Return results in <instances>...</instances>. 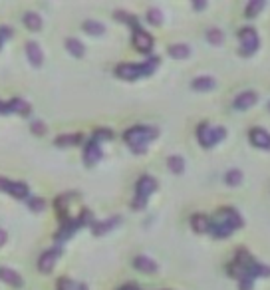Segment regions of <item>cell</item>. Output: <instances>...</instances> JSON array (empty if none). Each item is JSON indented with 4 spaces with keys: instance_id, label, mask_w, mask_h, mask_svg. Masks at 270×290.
<instances>
[{
    "instance_id": "1",
    "label": "cell",
    "mask_w": 270,
    "mask_h": 290,
    "mask_svg": "<svg viewBox=\"0 0 270 290\" xmlns=\"http://www.w3.org/2000/svg\"><path fill=\"white\" fill-rule=\"evenodd\" d=\"M157 135H159V127H155V125H133V127L125 129L123 139L133 153L141 155L147 151L149 141H153Z\"/></svg>"
},
{
    "instance_id": "2",
    "label": "cell",
    "mask_w": 270,
    "mask_h": 290,
    "mask_svg": "<svg viewBox=\"0 0 270 290\" xmlns=\"http://www.w3.org/2000/svg\"><path fill=\"white\" fill-rule=\"evenodd\" d=\"M159 66V58H149L147 62H123V64H118L116 66V76L121 78V80H127V82H133L141 76H149L155 72V68Z\"/></svg>"
},
{
    "instance_id": "3",
    "label": "cell",
    "mask_w": 270,
    "mask_h": 290,
    "mask_svg": "<svg viewBox=\"0 0 270 290\" xmlns=\"http://www.w3.org/2000/svg\"><path fill=\"white\" fill-rule=\"evenodd\" d=\"M157 191V179L153 175H141L135 183V197L131 201V209L133 211H141L147 205V199Z\"/></svg>"
},
{
    "instance_id": "4",
    "label": "cell",
    "mask_w": 270,
    "mask_h": 290,
    "mask_svg": "<svg viewBox=\"0 0 270 290\" xmlns=\"http://www.w3.org/2000/svg\"><path fill=\"white\" fill-rule=\"evenodd\" d=\"M227 137V127L223 125H210V123H201L197 127V139L203 147H214L217 143H221Z\"/></svg>"
},
{
    "instance_id": "5",
    "label": "cell",
    "mask_w": 270,
    "mask_h": 290,
    "mask_svg": "<svg viewBox=\"0 0 270 290\" xmlns=\"http://www.w3.org/2000/svg\"><path fill=\"white\" fill-rule=\"evenodd\" d=\"M239 38H240V54L242 56H250L258 50L260 46V40H258V34L254 28L250 26H244L239 30Z\"/></svg>"
},
{
    "instance_id": "6",
    "label": "cell",
    "mask_w": 270,
    "mask_h": 290,
    "mask_svg": "<svg viewBox=\"0 0 270 290\" xmlns=\"http://www.w3.org/2000/svg\"><path fill=\"white\" fill-rule=\"evenodd\" d=\"M0 191L6 193V195L14 197V199H26L30 195V189L26 183L22 181H10L6 177H0Z\"/></svg>"
},
{
    "instance_id": "7",
    "label": "cell",
    "mask_w": 270,
    "mask_h": 290,
    "mask_svg": "<svg viewBox=\"0 0 270 290\" xmlns=\"http://www.w3.org/2000/svg\"><path fill=\"white\" fill-rule=\"evenodd\" d=\"M60 255H62V247H60V245L44 251V253L40 255V259H38V270H40L42 274H50V272L54 270V266H56Z\"/></svg>"
},
{
    "instance_id": "8",
    "label": "cell",
    "mask_w": 270,
    "mask_h": 290,
    "mask_svg": "<svg viewBox=\"0 0 270 290\" xmlns=\"http://www.w3.org/2000/svg\"><path fill=\"white\" fill-rule=\"evenodd\" d=\"M131 44L137 52L141 54H151L153 50V36L149 32H145L141 26L133 30V36H131Z\"/></svg>"
},
{
    "instance_id": "9",
    "label": "cell",
    "mask_w": 270,
    "mask_h": 290,
    "mask_svg": "<svg viewBox=\"0 0 270 290\" xmlns=\"http://www.w3.org/2000/svg\"><path fill=\"white\" fill-rule=\"evenodd\" d=\"M101 157H103L101 141H97V139L91 137V139L86 143V147H84V163H86L88 167H91V165H95Z\"/></svg>"
},
{
    "instance_id": "10",
    "label": "cell",
    "mask_w": 270,
    "mask_h": 290,
    "mask_svg": "<svg viewBox=\"0 0 270 290\" xmlns=\"http://www.w3.org/2000/svg\"><path fill=\"white\" fill-rule=\"evenodd\" d=\"M248 139H250V143L254 145V147L270 151V133L264 127H252L248 131Z\"/></svg>"
},
{
    "instance_id": "11",
    "label": "cell",
    "mask_w": 270,
    "mask_h": 290,
    "mask_svg": "<svg viewBox=\"0 0 270 290\" xmlns=\"http://www.w3.org/2000/svg\"><path fill=\"white\" fill-rule=\"evenodd\" d=\"M217 219H221L223 223H227L233 231H235V229H240V227L244 225V223H242L240 213H239L237 209H233V207H223V209H219Z\"/></svg>"
},
{
    "instance_id": "12",
    "label": "cell",
    "mask_w": 270,
    "mask_h": 290,
    "mask_svg": "<svg viewBox=\"0 0 270 290\" xmlns=\"http://www.w3.org/2000/svg\"><path fill=\"white\" fill-rule=\"evenodd\" d=\"M256 102H258V93L252 91V89H246V91H240V93L237 95V98H235L233 108H235L237 112H244V110L252 108Z\"/></svg>"
},
{
    "instance_id": "13",
    "label": "cell",
    "mask_w": 270,
    "mask_h": 290,
    "mask_svg": "<svg viewBox=\"0 0 270 290\" xmlns=\"http://www.w3.org/2000/svg\"><path fill=\"white\" fill-rule=\"evenodd\" d=\"M0 280L6 282L8 286H14V288H22L24 286V278L10 266H0Z\"/></svg>"
},
{
    "instance_id": "14",
    "label": "cell",
    "mask_w": 270,
    "mask_h": 290,
    "mask_svg": "<svg viewBox=\"0 0 270 290\" xmlns=\"http://www.w3.org/2000/svg\"><path fill=\"white\" fill-rule=\"evenodd\" d=\"M120 221H121V217H110V219H103V221H93L91 223V232L93 234H97V236H101V234H105L107 231H112V229H116L118 225H120Z\"/></svg>"
},
{
    "instance_id": "15",
    "label": "cell",
    "mask_w": 270,
    "mask_h": 290,
    "mask_svg": "<svg viewBox=\"0 0 270 290\" xmlns=\"http://www.w3.org/2000/svg\"><path fill=\"white\" fill-rule=\"evenodd\" d=\"M26 56L34 68H40L44 64V52L38 42H26Z\"/></svg>"
},
{
    "instance_id": "16",
    "label": "cell",
    "mask_w": 270,
    "mask_h": 290,
    "mask_svg": "<svg viewBox=\"0 0 270 290\" xmlns=\"http://www.w3.org/2000/svg\"><path fill=\"white\" fill-rule=\"evenodd\" d=\"M133 266H135L137 270L145 272V274H155V272H159V264H157L153 259L145 257V255L135 257V259H133Z\"/></svg>"
},
{
    "instance_id": "17",
    "label": "cell",
    "mask_w": 270,
    "mask_h": 290,
    "mask_svg": "<svg viewBox=\"0 0 270 290\" xmlns=\"http://www.w3.org/2000/svg\"><path fill=\"white\" fill-rule=\"evenodd\" d=\"M6 110H8V114H18V116H30V112H32L30 104L22 98H12L10 102H6Z\"/></svg>"
},
{
    "instance_id": "18",
    "label": "cell",
    "mask_w": 270,
    "mask_h": 290,
    "mask_svg": "<svg viewBox=\"0 0 270 290\" xmlns=\"http://www.w3.org/2000/svg\"><path fill=\"white\" fill-rule=\"evenodd\" d=\"M214 236L217 238H229L231 234H233V229L227 225V223H223L221 219H214V221H210V229H209Z\"/></svg>"
},
{
    "instance_id": "19",
    "label": "cell",
    "mask_w": 270,
    "mask_h": 290,
    "mask_svg": "<svg viewBox=\"0 0 270 290\" xmlns=\"http://www.w3.org/2000/svg\"><path fill=\"white\" fill-rule=\"evenodd\" d=\"M167 54L171 56V58H175V60H185V58H189L191 56V46H187V44H171L169 48H167Z\"/></svg>"
},
{
    "instance_id": "20",
    "label": "cell",
    "mask_w": 270,
    "mask_h": 290,
    "mask_svg": "<svg viewBox=\"0 0 270 290\" xmlns=\"http://www.w3.org/2000/svg\"><path fill=\"white\" fill-rule=\"evenodd\" d=\"M191 229L195 232H207L210 229V219L207 215H203V213H195L191 217Z\"/></svg>"
},
{
    "instance_id": "21",
    "label": "cell",
    "mask_w": 270,
    "mask_h": 290,
    "mask_svg": "<svg viewBox=\"0 0 270 290\" xmlns=\"http://www.w3.org/2000/svg\"><path fill=\"white\" fill-rule=\"evenodd\" d=\"M84 141L82 133H64L56 137V145L58 147H72V145H80Z\"/></svg>"
},
{
    "instance_id": "22",
    "label": "cell",
    "mask_w": 270,
    "mask_h": 290,
    "mask_svg": "<svg viewBox=\"0 0 270 290\" xmlns=\"http://www.w3.org/2000/svg\"><path fill=\"white\" fill-rule=\"evenodd\" d=\"M214 78L212 76H197L193 82H191V87L195 89V91H209V89H212L214 87Z\"/></svg>"
},
{
    "instance_id": "23",
    "label": "cell",
    "mask_w": 270,
    "mask_h": 290,
    "mask_svg": "<svg viewBox=\"0 0 270 290\" xmlns=\"http://www.w3.org/2000/svg\"><path fill=\"white\" fill-rule=\"evenodd\" d=\"M22 22H24V26H26L28 30H32V32L42 30V16H40L38 12H24Z\"/></svg>"
},
{
    "instance_id": "24",
    "label": "cell",
    "mask_w": 270,
    "mask_h": 290,
    "mask_svg": "<svg viewBox=\"0 0 270 290\" xmlns=\"http://www.w3.org/2000/svg\"><path fill=\"white\" fill-rule=\"evenodd\" d=\"M66 48H68V52H70L74 58H82V56L86 54L84 42L78 40V38H66Z\"/></svg>"
},
{
    "instance_id": "25",
    "label": "cell",
    "mask_w": 270,
    "mask_h": 290,
    "mask_svg": "<svg viewBox=\"0 0 270 290\" xmlns=\"http://www.w3.org/2000/svg\"><path fill=\"white\" fill-rule=\"evenodd\" d=\"M82 28H84V32H86V34H91V36H101V34L105 32V26H103V22H99V20H93V18L86 20V22L82 24Z\"/></svg>"
},
{
    "instance_id": "26",
    "label": "cell",
    "mask_w": 270,
    "mask_h": 290,
    "mask_svg": "<svg viewBox=\"0 0 270 290\" xmlns=\"http://www.w3.org/2000/svg\"><path fill=\"white\" fill-rule=\"evenodd\" d=\"M205 38H207L212 46H219V44H223V42H225V32H223L221 28H217V26H212V28H207Z\"/></svg>"
},
{
    "instance_id": "27",
    "label": "cell",
    "mask_w": 270,
    "mask_h": 290,
    "mask_svg": "<svg viewBox=\"0 0 270 290\" xmlns=\"http://www.w3.org/2000/svg\"><path fill=\"white\" fill-rule=\"evenodd\" d=\"M167 167H169L171 173L181 175V173L185 171V159H183L181 155H169V157H167Z\"/></svg>"
},
{
    "instance_id": "28",
    "label": "cell",
    "mask_w": 270,
    "mask_h": 290,
    "mask_svg": "<svg viewBox=\"0 0 270 290\" xmlns=\"http://www.w3.org/2000/svg\"><path fill=\"white\" fill-rule=\"evenodd\" d=\"M116 18H118L120 22L127 24V26H131L133 30H135V28H139V20H137V16H135V14H131V12H125V10H118V12H116Z\"/></svg>"
},
{
    "instance_id": "29",
    "label": "cell",
    "mask_w": 270,
    "mask_h": 290,
    "mask_svg": "<svg viewBox=\"0 0 270 290\" xmlns=\"http://www.w3.org/2000/svg\"><path fill=\"white\" fill-rule=\"evenodd\" d=\"M225 183L231 185V187H237L242 183V171L240 169H229L227 175H225Z\"/></svg>"
},
{
    "instance_id": "30",
    "label": "cell",
    "mask_w": 270,
    "mask_h": 290,
    "mask_svg": "<svg viewBox=\"0 0 270 290\" xmlns=\"http://www.w3.org/2000/svg\"><path fill=\"white\" fill-rule=\"evenodd\" d=\"M147 22L153 24V26H161L163 24V12H161L157 6H151L147 10Z\"/></svg>"
},
{
    "instance_id": "31",
    "label": "cell",
    "mask_w": 270,
    "mask_h": 290,
    "mask_svg": "<svg viewBox=\"0 0 270 290\" xmlns=\"http://www.w3.org/2000/svg\"><path fill=\"white\" fill-rule=\"evenodd\" d=\"M264 8V2L262 0H252V2H248V6H246V10H244V16L246 18H254V16H258V12Z\"/></svg>"
},
{
    "instance_id": "32",
    "label": "cell",
    "mask_w": 270,
    "mask_h": 290,
    "mask_svg": "<svg viewBox=\"0 0 270 290\" xmlns=\"http://www.w3.org/2000/svg\"><path fill=\"white\" fill-rule=\"evenodd\" d=\"M58 290H86V286L74 282L72 278H60L58 280Z\"/></svg>"
},
{
    "instance_id": "33",
    "label": "cell",
    "mask_w": 270,
    "mask_h": 290,
    "mask_svg": "<svg viewBox=\"0 0 270 290\" xmlns=\"http://www.w3.org/2000/svg\"><path fill=\"white\" fill-rule=\"evenodd\" d=\"M28 207H30V211H34V213H42L44 207H46V201H44L42 197H32V199L28 201Z\"/></svg>"
},
{
    "instance_id": "34",
    "label": "cell",
    "mask_w": 270,
    "mask_h": 290,
    "mask_svg": "<svg viewBox=\"0 0 270 290\" xmlns=\"http://www.w3.org/2000/svg\"><path fill=\"white\" fill-rule=\"evenodd\" d=\"M93 139L101 141V139H114V131L112 129H107V127H99L93 131Z\"/></svg>"
},
{
    "instance_id": "35",
    "label": "cell",
    "mask_w": 270,
    "mask_h": 290,
    "mask_svg": "<svg viewBox=\"0 0 270 290\" xmlns=\"http://www.w3.org/2000/svg\"><path fill=\"white\" fill-rule=\"evenodd\" d=\"M252 284H254V278L252 276H248V274H239V286H240V290H250L252 288Z\"/></svg>"
},
{
    "instance_id": "36",
    "label": "cell",
    "mask_w": 270,
    "mask_h": 290,
    "mask_svg": "<svg viewBox=\"0 0 270 290\" xmlns=\"http://www.w3.org/2000/svg\"><path fill=\"white\" fill-rule=\"evenodd\" d=\"M30 129H32V133H36V135H42V133L46 131V125H44V121L36 119V121H32V123H30Z\"/></svg>"
},
{
    "instance_id": "37",
    "label": "cell",
    "mask_w": 270,
    "mask_h": 290,
    "mask_svg": "<svg viewBox=\"0 0 270 290\" xmlns=\"http://www.w3.org/2000/svg\"><path fill=\"white\" fill-rule=\"evenodd\" d=\"M6 243V231L4 229H0V247H2Z\"/></svg>"
},
{
    "instance_id": "38",
    "label": "cell",
    "mask_w": 270,
    "mask_h": 290,
    "mask_svg": "<svg viewBox=\"0 0 270 290\" xmlns=\"http://www.w3.org/2000/svg\"><path fill=\"white\" fill-rule=\"evenodd\" d=\"M0 114H2V116H8V110H6V102H0Z\"/></svg>"
},
{
    "instance_id": "39",
    "label": "cell",
    "mask_w": 270,
    "mask_h": 290,
    "mask_svg": "<svg viewBox=\"0 0 270 290\" xmlns=\"http://www.w3.org/2000/svg\"><path fill=\"white\" fill-rule=\"evenodd\" d=\"M120 290H139V288H137L135 284H127V286H121Z\"/></svg>"
},
{
    "instance_id": "40",
    "label": "cell",
    "mask_w": 270,
    "mask_h": 290,
    "mask_svg": "<svg viewBox=\"0 0 270 290\" xmlns=\"http://www.w3.org/2000/svg\"><path fill=\"white\" fill-rule=\"evenodd\" d=\"M205 6H207L205 2H195V8H199V10H201V8H205Z\"/></svg>"
},
{
    "instance_id": "41",
    "label": "cell",
    "mask_w": 270,
    "mask_h": 290,
    "mask_svg": "<svg viewBox=\"0 0 270 290\" xmlns=\"http://www.w3.org/2000/svg\"><path fill=\"white\" fill-rule=\"evenodd\" d=\"M4 42H6V38H4L2 34H0V48H2V46H4Z\"/></svg>"
},
{
    "instance_id": "42",
    "label": "cell",
    "mask_w": 270,
    "mask_h": 290,
    "mask_svg": "<svg viewBox=\"0 0 270 290\" xmlns=\"http://www.w3.org/2000/svg\"><path fill=\"white\" fill-rule=\"evenodd\" d=\"M268 110H270V102H268Z\"/></svg>"
}]
</instances>
